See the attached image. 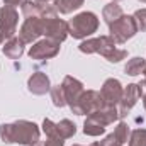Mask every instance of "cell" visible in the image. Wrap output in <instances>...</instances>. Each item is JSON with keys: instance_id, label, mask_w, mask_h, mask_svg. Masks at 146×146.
Wrapping results in <instances>:
<instances>
[{"instance_id": "obj_7", "label": "cell", "mask_w": 146, "mask_h": 146, "mask_svg": "<svg viewBox=\"0 0 146 146\" xmlns=\"http://www.w3.org/2000/svg\"><path fill=\"white\" fill-rule=\"evenodd\" d=\"M143 97V87L141 83H129L127 87H124L122 90V97H121V102H119V119L126 117L131 109L138 104V100Z\"/></svg>"}, {"instance_id": "obj_9", "label": "cell", "mask_w": 146, "mask_h": 146, "mask_svg": "<svg viewBox=\"0 0 146 146\" xmlns=\"http://www.w3.org/2000/svg\"><path fill=\"white\" fill-rule=\"evenodd\" d=\"M102 107H104V100L100 97V92H97V90H85L83 95L80 97L76 107L72 112L76 114V115H88V114L102 109Z\"/></svg>"}, {"instance_id": "obj_25", "label": "cell", "mask_w": 146, "mask_h": 146, "mask_svg": "<svg viewBox=\"0 0 146 146\" xmlns=\"http://www.w3.org/2000/svg\"><path fill=\"white\" fill-rule=\"evenodd\" d=\"M44 146H65V139L60 138H48L44 141Z\"/></svg>"}, {"instance_id": "obj_1", "label": "cell", "mask_w": 146, "mask_h": 146, "mask_svg": "<svg viewBox=\"0 0 146 146\" xmlns=\"http://www.w3.org/2000/svg\"><path fill=\"white\" fill-rule=\"evenodd\" d=\"M41 136V129L37 127V124L31 122V121H15L12 124H2L0 126V138L3 143L12 145H24V146H31L39 141Z\"/></svg>"}, {"instance_id": "obj_5", "label": "cell", "mask_w": 146, "mask_h": 146, "mask_svg": "<svg viewBox=\"0 0 146 146\" xmlns=\"http://www.w3.org/2000/svg\"><path fill=\"white\" fill-rule=\"evenodd\" d=\"M19 22V12L15 7L3 5L0 9V42H5L15 36Z\"/></svg>"}, {"instance_id": "obj_22", "label": "cell", "mask_w": 146, "mask_h": 146, "mask_svg": "<svg viewBox=\"0 0 146 146\" xmlns=\"http://www.w3.org/2000/svg\"><path fill=\"white\" fill-rule=\"evenodd\" d=\"M49 94H51V100H53V106L54 107H65L66 106V99H65V92H63L61 85L51 87Z\"/></svg>"}, {"instance_id": "obj_31", "label": "cell", "mask_w": 146, "mask_h": 146, "mask_svg": "<svg viewBox=\"0 0 146 146\" xmlns=\"http://www.w3.org/2000/svg\"><path fill=\"white\" fill-rule=\"evenodd\" d=\"M143 106H145V109H146V94L143 95Z\"/></svg>"}, {"instance_id": "obj_18", "label": "cell", "mask_w": 146, "mask_h": 146, "mask_svg": "<svg viewBox=\"0 0 146 146\" xmlns=\"http://www.w3.org/2000/svg\"><path fill=\"white\" fill-rule=\"evenodd\" d=\"M83 133L87 136H100L106 133V126H102L94 115H87V119L83 122Z\"/></svg>"}, {"instance_id": "obj_28", "label": "cell", "mask_w": 146, "mask_h": 146, "mask_svg": "<svg viewBox=\"0 0 146 146\" xmlns=\"http://www.w3.org/2000/svg\"><path fill=\"white\" fill-rule=\"evenodd\" d=\"M34 2H39V3H49V5H56L58 0H34Z\"/></svg>"}, {"instance_id": "obj_24", "label": "cell", "mask_w": 146, "mask_h": 146, "mask_svg": "<svg viewBox=\"0 0 146 146\" xmlns=\"http://www.w3.org/2000/svg\"><path fill=\"white\" fill-rule=\"evenodd\" d=\"M134 21H136V26H138V31L145 33L146 31V9H139L133 14Z\"/></svg>"}, {"instance_id": "obj_21", "label": "cell", "mask_w": 146, "mask_h": 146, "mask_svg": "<svg viewBox=\"0 0 146 146\" xmlns=\"http://www.w3.org/2000/svg\"><path fill=\"white\" fill-rule=\"evenodd\" d=\"M114 138L121 143V145H126L127 141H129V136H131V131H129V126L126 124V122H119L117 126H115V129H114Z\"/></svg>"}, {"instance_id": "obj_32", "label": "cell", "mask_w": 146, "mask_h": 146, "mask_svg": "<svg viewBox=\"0 0 146 146\" xmlns=\"http://www.w3.org/2000/svg\"><path fill=\"white\" fill-rule=\"evenodd\" d=\"M139 2H143V3H146V0H139Z\"/></svg>"}, {"instance_id": "obj_29", "label": "cell", "mask_w": 146, "mask_h": 146, "mask_svg": "<svg viewBox=\"0 0 146 146\" xmlns=\"http://www.w3.org/2000/svg\"><path fill=\"white\" fill-rule=\"evenodd\" d=\"M143 75H145V80L141 82V87H146V68H145V72H143Z\"/></svg>"}, {"instance_id": "obj_33", "label": "cell", "mask_w": 146, "mask_h": 146, "mask_svg": "<svg viewBox=\"0 0 146 146\" xmlns=\"http://www.w3.org/2000/svg\"><path fill=\"white\" fill-rule=\"evenodd\" d=\"M73 146H82V145H73Z\"/></svg>"}, {"instance_id": "obj_23", "label": "cell", "mask_w": 146, "mask_h": 146, "mask_svg": "<svg viewBox=\"0 0 146 146\" xmlns=\"http://www.w3.org/2000/svg\"><path fill=\"white\" fill-rule=\"evenodd\" d=\"M129 146H146V129H134L129 136Z\"/></svg>"}, {"instance_id": "obj_30", "label": "cell", "mask_w": 146, "mask_h": 146, "mask_svg": "<svg viewBox=\"0 0 146 146\" xmlns=\"http://www.w3.org/2000/svg\"><path fill=\"white\" fill-rule=\"evenodd\" d=\"M31 146H44V141H37V143H34V145H31Z\"/></svg>"}, {"instance_id": "obj_10", "label": "cell", "mask_w": 146, "mask_h": 146, "mask_svg": "<svg viewBox=\"0 0 146 146\" xmlns=\"http://www.w3.org/2000/svg\"><path fill=\"white\" fill-rule=\"evenodd\" d=\"M60 53V42L53 41V39H41L36 41L31 49H29V58L31 60H37V61H42V60H49V58H54L56 54Z\"/></svg>"}, {"instance_id": "obj_19", "label": "cell", "mask_w": 146, "mask_h": 146, "mask_svg": "<svg viewBox=\"0 0 146 146\" xmlns=\"http://www.w3.org/2000/svg\"><path fill=\"white\" fill-rule=\"evenodd\" d=\"M145 68H146V60L145 58L134 56V58H131V60L127 61V65L124 66V72L127 73V75H131V76H138V75H141V73L145 72Z\"/></svg>"}, {"instance_id": "obj_13", "label": "cell", "mask_w": 146, "mask_h": 146, "mask_svg": "<svg viewBox=\"0 0 146 146\" xmlns=\"http://www.w3.org/2000/svg\"><path fill=\"white\" fill-rule=\"evenodd\" d=\"M42 36L61 44L68 37V22L60 19L58 15L51 17V19H44V34Z\"/></svg>"}, {"instance_id": "obj_8", "label": "cell", "mask_w": 146, "mask_h": 146, "mask_svg": "<svg viewBox=\"0 0 146 146\" xmlns=\"http://www.w3.org/2000/svg\"><path fill=\"white\" fill-rule=\"evenodd\" d=\"M44 34V19L42 17H26L24 24L19 29V37L24 44H33Z\"/></svg>"}, {"instance_id": "obj_27", "label": "cell", "mask_w": 146, "mask_h": 146, "mask_svg": "<svg viewBox=\"0 0 146 146\" xmlns=\"http://www.w3.org/2000/svg\"><path fill=\"white\" fill-rule=\"evenodd\" d=\"M26 0H3L5 5H10V7H15V5H22Z\"/></svg>"}, {"instance_id": "obj_2", "label": "cell", "mask_w": 146, "mask_h": 146, "mask_svg": "<svg viewBox=\"0 0 146 146\" xmlns=\"http://www.w3.org/2000/svg\"><path fill=\"white\" fill-rule=\"evenodd\" d=\"M78 49L85 54H94L99 53L102 54L107 61L110 63H119L121 60H124L127 56L126 49H119L115 41L110 36H100V37H94V39H85L80 42Z\"/></svg>"}, {"instance_id": "obj_11", "label": "cell", "mask_w": 146, "mask_h": 146, "mask_svg": "<svg viewBox=\"0 0 146 146\" xmlns=\"http://www.w3.org/2000/svg\"><path fill=\"white\" fill-rule=\"evenodd\" d=\"M61 88H63V92H65L66 106L73 110L76 107L80 97H82L83 92H85L83 83H82L80 80H76L75 76H72V75H66V76L63 78V82H61Z\"/></svg>"}, {"instance_id": "obj_35", "label": "cell", "mask_w": 146, "mask_h": 146, "mask_svg": "<svg viewBox=\"0 0 146 146\" xmlns=\"http://www.w3.org/2000/svg\"><path fill=\"white\" fill-rule=\"evenodd\" d=\"M0 44H2V42H0Z\"/></svg>"}, {"instance_id": "obj_16", "label": "cell", "mask_w": 146, "mask_h": 146, "mask_svg": "<svg viewBox=\"0 0 146 146\" xmlns=\"http://www.w3.org/2000/svg\"><path fill=\"white\" fill-rule=\"evenodd\" d=\"M88 115H94L102 126H109V124H114L117 119H119V110L117 107H109V106H104L102 109L95 110Z\"/></svg>"}, {"instance_id": "obj_34", "label": "cell", "mask_w": 146, "mask_h": 146, "mask_svg": "<svg viewBox=\"0 0 146 146\" xmlns=\"http://www.w3.org/2000/svg\"><path fill=\"white\" fill-rule=\"evenodd\" d=\"M112 2H117V0H112Z\"/></svg>"}, {"instance_id": "obj_4", "label": "cell", "mask_w": 146, "mask_h": 146, "mask_svg": "<svg viewBox=\"0 0 146 146\" xmlns=\"http://www.w3.org/2000/svg\"><path fill=\"white\" fill-rule=\"evenodd\" d=\"M109 36L115 41V44H124L127 42V39L136 36L138 33V26L133 15H122L121 19H117L114 24L109 26Z\"/></svg>"}, {"instance_id": "obj_12", "label": "cell", "mask_w": 146, "mask_h": 146, "mask_svg": "<svg viewBox=\"0 0 146 146\" xmlns=\"http://www.w3.org/2000/svg\"><path fill=\"white\" fill-rule=\"evenodd\" d=\"M122 90L124 87L121 85V82L117 78H107L100 88V97L104 100V106L109 107H117L122 97Z\"/></svg>"}, {"instance_id": "obj_20", "label": "cell", "mask_w": 146, "mask_h": 146, "mask_svg": "<svg viewBox=\"0 0 146 146\" xmlns=\"http://www.w3.org/2000/svg\"><path fill=\"white\" fill-rule=\"evenodd\" d=\"M85 0H58L56 7H58V12L60 14H72L73 10H78L82 5H83Z\"/></svg>"}, {"instance_id": "obj_6", "label": "cell", "mask_w": 146, "mask_h": 146, "mask_svg": "<svg viewBox=\"0 0 146 146\" xmlns=\"http://www.w3.org/2000/svg\"><path fill=\"white\" fill-rule=\"evenodd\" d=\"M42 133L46 138H60V139H68L73 138L76 133V126L70 119H63L60 122H53L51 119L42 121Z\"/></svg>"}, {"instance_id": "obj_3", "label": "cell", "mask_w": 146, "mask_h": 146, "mask_svg": "<svg viewBox=\"0 0 146 146\" xmlns=\"http://www.w3.org/2000/svg\"><path fill=\"white\" fill-rule=\"evenodd\" d=\"M99 17L94 12H80L68 22V34L75 39H85L97 33Z\"/></svg>"}, {"instance_id": "obj_14", "label": "cell", "mask_w": 146, "mask_h": 146, "mask_svg": "<svg viewBox=\"0 0 146 146\" xmlns=\"http://www.w3.org/2000/svg\"><path fill=\"white\" fill-rule=\"evenodd\" d=\"M27 90L34 95H44L51 90V82L49 76L42 72H36L33 73L27 80Z\"/></svg>"}, {"instance_id": "obj_26", "label": "cell", "mask_w": 146, "mask_h": 146, "mask_svg": "<svg viewBox=\"0 0 146 146\" xmlns=\"http://www.w3.org/2000/svg\"><path fill=\"white\" fill-rule=\"evenodd\" d=\"M102 143H104V146H122L121 143H119V141H117V139H115V138H114V134H109V136H106Z\"/></svg>"}, {"instance_id": "obj_17", "label": "cell", "mask_w": 146, "mask_h": 146, "mask_svg": "<svg viewBox=\"0 0 146 146\" xmlns=\"http://www.w3.org/2000/svg\"><path fill=\"white\" fill-rule=\"evenodd\" d=\"M124 15V12H122V7L117 3V2H110L107 3L104 9H102V17H104V21H106V24L110 26V24H114L117 19H121Z\"/></svg>"}, {"instance_id": "obj_15", "label": "cell", "mask_w": 146, "mask_h": 146, "mask_svg": "<svg viewBox=\"0 0 146 146\" xmlns=\"http://www.w3.org/2000/svg\"><path fill=\"white\" fill-rule=\"evenodd\" d=\"M3 54L10 60H19L22 54H24V42L21 41V37H12L9 41L3 42V48H2Z\"/></svg>"}]
</instances>
